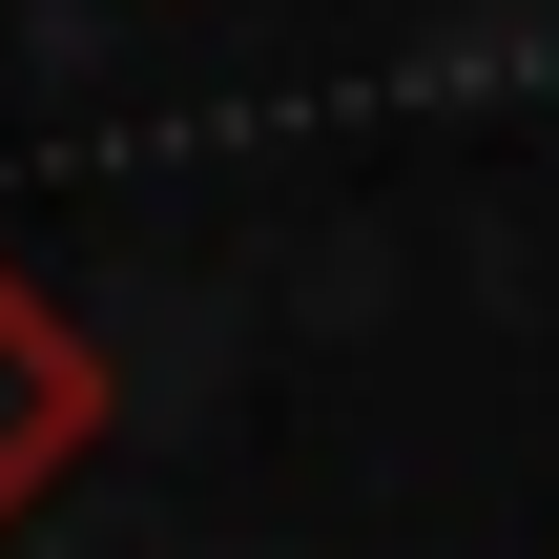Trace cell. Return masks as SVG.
Segmentation results:
<instances>
[{
    "instance_id": "1",
    "label": "cell",
    "mask_w": 559,
    "mask_h": 559,
    "mask_svg": "<svg viewBox=\"0 0 559 559\" xmlns=\"http://www.w3.org/2000/svg\"><path fill=\"white\" fill-rule=\"evenodd\" d=\"M83 456H104V353H83V311H41V290L0 270V539H21Z\"/></svg>"
}]
</instances>
